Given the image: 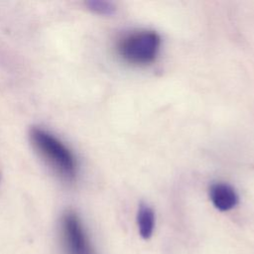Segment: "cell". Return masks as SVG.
Here are the masks:
<instances>
[{"mask_svg":"<svg viewBox=\"0 0 254 254\" xmlns=\"http://www.w3.org/2000/svg\"><path fill=\"white\" fill-rule=\"evenodd\" d=\"M61 231L66 254H94L82 222L74 211L64 212Z\"/></svg>","mask_w":254,"mask_h":254,"instance_id":"obj_3","label":"cell"},{"mask_svg":"<svg viewBox=\"0 0 254 254\" xmlns=\"http://www.w3.org/2000/svg\"><path fill=\"white\" fill-rule=\"evenodd\" d=\"M137 224L142 238L148 239L152 236L155 228L154 210L145 203H141L137 212Z\"/></svg>","mask_w":254,"mask_h":254,"instance_id":"obj_5","label":"cell"},{"mask_svg":"<svg viewBox=\"0 0 254 254\" xmlns=\"http://www.w3.org/2000/svg\"><path fill=\"white\" fill-rule=\"evenodd\" d=\"M209 197L215 208L220 211L232 209L239 200L235 190L224 183L213 184L209 189Z\"/></svg>","mask_w":254,"mask_h":254,"instance_id":"obj_4","label":"cell"},{"mask_svg":"<svg viewBox=\"0 0 254 254\" xmlns=\"http://www.w3.org/2000/svg\"><path fill=\"white\" fill-rule=\"evenodd\" d=\"M160 46L161 38L156 32L143 30L121 38L117 43V53L129 64H149L156 60Z\"/></svg>","mask_w":254,"mask_h":254,"instance_id":"obj_2","label":"cell"},{"mask_svg":"<svg viewBox=\"0 0 254 254\" xmlns=\"http://www.w3.org/2000/svg\"><path fill=\"white\" fill-rule=\"evenodd\" d=\"M87 5L89 9H91L92 11L99 14H104V15L112 14L115 10L114 5L106 1H90L87 3Z\"/></svg>","mask_w":254,"mask_h":254,"instance_id":"obj_6","label":"cell"},{"mask_svg":"<svg viewBox=\"0 0 254 254\" xmlns=\"http://www.w3.org/2000/svg\"><path fill=\"white\" fill-rule=\"evenodd\" d=\"M30 139L39 156L61 180L66 183L75 180L78 164L66 144L42 127H33L30 130Z\"/></svg>","mask_w":254,"mask_h":254,"instance_id":"obj_1","label":"cell"}]
</instances>
